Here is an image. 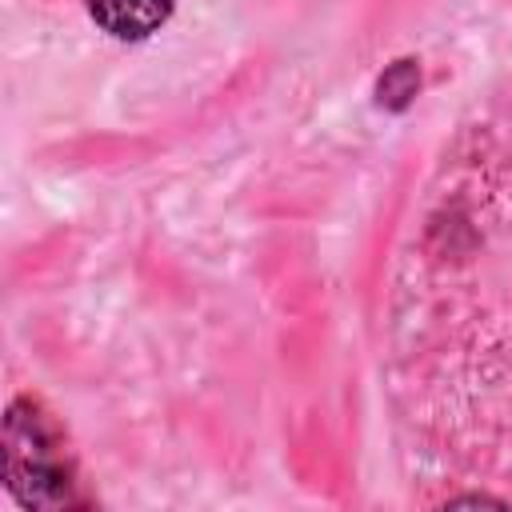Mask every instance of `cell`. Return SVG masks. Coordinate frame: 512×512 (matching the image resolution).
Returning <instances> with one entry per match:
<instances>
[{
  "instance_id": "3957f363",
  "label": "cell",
  "mask_w": 512,
  "mask_h": 512,
  "mask_svg": "<svg viewBox=\"0 0 512 512\" xmlns=\"http://www.w3.org/2000/svg\"><path fill=\"white\" fill-rule=\"evenodd\" d=\"M420 92V64L412 56L392 60L380 76H376V108L384 112H404Z\"/></svg>"
},
{
  "instance_id": "7a4b0ae2",
  "label": "cell",
  "mask_w": 512,
  "mask_h": 512,
  "mask_svg": "<svg viewBox=\"0 0 512 512\" xmlns=\"http://www.w3.org/2000/svg\"><path fill=\"white\" fill-rule=\"evenodd\" d=\"M88 16L116 40H144L172 16V0H84Z\"/></svg>"
},
{
  "instance_id": "6da1fadb",
  "label": "cell",
  "mask_w": 512,
  "mask_h": 512,
  "mask_svg": "<svg viewBox=\"0 0 512 512\" xmlns=\"http://www.w3.org/2000/svg\"><path fill=\"white\" fill-rule=\"evenodd\" d=\"M4 476L24 508H72L76 492L56 436L28 400H12L4 420Z\"/></svg>"
},
{
  "instance_id": "277c9868",
  "label": "cell",
  "mask_w": 512,
  "mask_h": 512,
  "mask_svg": "<svg viewBox=\"0 0 512 512\" xmlns=\"http://www.w3.org/2000/svg\"><path fill=\"white\" fill-rule=\"evenodd\" d=\"M452 504H504V500H492V496H460Z\"/></svg>"
}]
</instances>
